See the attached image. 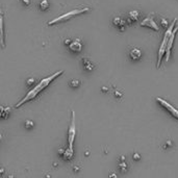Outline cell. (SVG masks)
Segmentation results:
<instances>
[{
    "mask_svg": "<svg viewBox=\"0 0 178 178\" xmlns=\"http://www.w3.org/2000/svg\"><path fill=\"white\" fill-rule=\"evenodd\" d=\"M82 61H83V67H84V69H85L86 71H92L93 68H94L93 64H92L90 61H87L86 58H83Z\"/></svg>",
    "mask_w": 178,
    "mask_h": 178,
    "instance_id": "15",
    "label": "cell"
},
{
    "mask_svg": "<svg viewBox=\"0 0 178 178\" xmlns=\"http://www.w3.org/2000/svg\"><path fill=\"white\" fill-rule=\"evenodd\" d=\"M49 6H50V4H49L48 0H41L39 3V7L41 10H47L49 8Z\"/></svg>",
    "mask_w": 178,
    "mask_h": 178,
    "instance_id": "14",
    "label": "cell"
},
{
    "mask_svg": "<svg viewBox=\"0 0 178 178\" xmlns=\"http://www.w3.org/2000/svg\"><path fill=\"white\" fill-rule=\"evenodd\" d=\"M75 136H76L75 114H74V112L72 110V113H71V123H70L69 130H68V144H69V148H71V149H73V144H74Z\"/></svg>",
    "mask_w": 178,
    "mask_h": 178,
    "instance_id": "4",
    "label": "cell"
},
{
    "mask_svg": "<svg viewBox=\"0 0 178 178\" xmlns=\"http://www.w3.org/2000/svg\"><path fill=\"white\" fill-rule=\"evenodd\" d=\"M58 154L65 159V160H71L74 156V151L71 148L68 149H60L58 150Z\"/></svg>",
    "mask_w": 178,
    "mask_h": 178,
    "instance_id": "10",
    "label": "cell"
},
{
    "mask_svg": "<svg viewBox=\"0 0 178 178\" xmlns=\"http://www.w3.org/2000/svg\"><path fill=\"white\" fill-rule=\"evenodd\" d=\"M0 45L4 49L5 48V42H4V28H3V12L0 5Z\"/></svg>",
    "mask_w": 178,
    "mask_h": 178,
    "instance_id": "9",
    "label": "cell"
},
{
    "mask_svg": "<svg viewBox=\"0 0 178 178\" xmlns=\"http://www.w3.org/2000/svg\"><path fill=\"white\" fill-rule=\"evenodd\" d=\"M21 2L23 3V5H26V6H28V5L30 4V0H21Z\"/></svg>",
    "mask_w": 178,
    "mask_h": 178,
    "instance_id": "21",
    "label": "cell"
},
{
    "mask_svg": "<svg viewBox=\"0 0 178 178\" xmlns=\"http://www.w3.org/2000/svg\"><path fill=\"white\" fill-rule=\"evenodd\" d=\"M129 56L132 61H138L142 56V51L139 48H131V50L129 51Z\"/></svg>",
    "mask_w": 178,
    "mask_h": 178,
    "instance_id": "11",
    "label": "cell"
},
{
    "mask_svg": "<svg viewBox=\"0 0 178 178\" xmlns=\"http://www.w3.org/2000/svg\"><path fill=\"white\" fill-rule=\"evenodd\" d=\"M161 25L164 27H168V22H167L166 19H161Z\"/></svg>",
    "mask_w": 178,
    "mask_h": 178,
    "instance_id": "22",
    "label": "cell"
},
{
    "mask_svg": "<svg viewBox=\"0 0 178 178\" xmlns=\"http://www.w3.org/2000/svg\"><path fill=\"white\" fill-rule=\"evenodd\" d=\"M68 48L70 51L74 52V53H79L82 50V44L80 39H75L69 42L68 44Z\"/></svg>",
    "mask_w": 178,
    "mask_h": 178,
    "instance_id": "7",
    "label": "cell"
},
{
    "mask_svg": "<svg viewBox=\"0 0 178 178\" xmlns=\"http://www.w3.org/2000/svg\"><path fill=\"white\" fill-rule=\"evenodd\" d=\"M176 20L175 19L173 22H172V24L171 26L168 28V30L166 31L165 33V36H164V39H162V42H161V45L159 47V50H158V57H157V68H159V66H160V63H161V58L164 56V54L166 53V48H167V43H168V40H169V37H170V33L172 32L174 26H175V23H176Z\"/></svg>",
    "mask_w": 178,
    "mask_h": 178,
    "instance_id": "3",
    "label": "cell"
},
{
    "mask_svg": "<svg viewBox=\"0 0 178 178\" xmlns=\"http://www.w3.org/2000/svg\"><path fill=\"white\" fill-rule=\"evenodd\" d=\"M25 127L28 128V129H29V128H32V127H33V122H31V121H29V120L26 121V122H25Z\"/></svg>",
    "mask_w": 178,
    "mask_h": 178,
    "instance_id": "19",
    "label": "cell"
},
{
    "mask_svg": "<svg viewBox=\"0 0 178 178\" xmlns=\"http://www.w3.org/2000/svg\"><path fill=\"white\" fill-rule=\"evenodd\" d=\"M139 12L138 10H132V12H130L129 13V15H128V20L131 22V21H136V20H138V18H139Z\"/></svg>",
    "mask_w": 178,
    "mask_h": 178,
    "instance_id": "16",
    "label": "cell"
},
{
    "mask_svg": "<svg viewBox=\"0 0 178 178\" xmlns=\"http://www.w3.org/2000/svg\"><path fill=\"white\" fill-rule=\"evenodd\" d=\"M141 26H147V27H150V28H152V29H154V30H156V31L159 30L157 24L155 23L154 19L152 18V15H149L147 18L144 19V20L141 22Z\"/></svg>",
    "mask_w": 178,
    "mask_h": 178,
    "instance_id": "8",
    "label": "cell"
},
{
    "mask_svg": "<svg viewBox=\"0 0 178 178\" xmlns=\"http://www.w3.org/2000/svg\"><path fill=\"white\" fill-rule=\"evenodd\" d=\"M69 84H70V86H72V87H78V86H80L81 81H80L79 79H72V80L69 82Z\"/></svg>",
    "mask_w": 178,
    "mask_h": 178,
    "instance_id": "17",
    "label": "cell"
},
{
    "mask_svg": "<svg viewBox=\"0 0 178 178\" xmlns=\"http://www.w3.org/2000/svg\"><path fill=\"white\" fill-rule=\"evenodd\" d=\"M36 82V79L35 78H30V79H28L27 81H26V83L28 84V85H31V84H33Z\"/></svg>",
    "mask_w": 178,
    "mask_h": 178,
    "instance_id": "20",
    "label": "cell"
},
{
    "mask_svg": "<svg viewBox=\"0 0 178 178\" xmlns=\"http://www.w3.org/2000/svg\"><path fill=\"white\" fill-rule=\"evenodd\" d=\"M88 10H90V7H84V8H81V9H73V10H71V12L63 14L60 17H57V18H55V19L49 21L48 22V25H53V24H56V23H58V22H63V21H68V20L72 19L73 17L81 15V14H83L85 12H88Z\"/></svg>",
    "mask_w": 178,
    "mask_h": 178,
    "instance_id": "2",
    "label": "cell"
},
{
    "mask_svg": "<svg viewBox=\"0 0 178 178\" xmlns=\"http://www.w3.org/2000/svg\"><path fill=\"white\" fill-rule=\"evenodd\" d=\"M9 114V107L0 106V119H6Z\"/></svg>",
    "mask_w": 178,
    "mask_h": 178,
    "instance_id": "13",
    "label": "cell"
},
{
    "mask_svg": "<svg viewBox=\"0 0 178 178\" xmlns=\"http://www.w3.org/2000/svg\"><path fill=\"white\" fill-rule=\"evenodd\" d=\"M113 23L115 26H117L118 28H120L121 30H124V26H125V21L123 19H121L119 17H116L113 19Z\"/></svg>",
    "mask_w": 178,
    "mask_h": 178,
    "instance_id": "12",
    "label": "cell"
},
{
    "mask_svg": "<svg viewBox=\"0 0 178 178\" xmlns=\"http://www.w3.org/2000/svg\"><path fill=\"white\" fill-rule=\"evenodd\" d=\"M133 158H135V159H140V155L136 153L135 155H133Z\"/></svg>",
    "mask_w": 178,
    "mask_h": 178,
    "instance_id": "25",
    "label": "cell"
},
{
    "mask_svg": "<svg viewBox=\"0 0 178 178\" xmlns=\"http://www.w3.org/2000/svg\"><path fill=\"white\" fill-rule=\"evenodd\" d=\"M156 100H157V102H158L161 106H164L172 116H174V117L178 120V109H176L173 105H171L169 102H167L166 100H164V99H161V98H156Z\"/></svg>",
    "mask_w": 178,
    "mask_h": 178,
    "instance_id": "6",
    "label": "cell"
},
{
    "mask_svg": "<svg viewBox=\"0 0 178 178\" xmlns=\"http://www.w3.org/2000/svg\"><path fill=\"white\" fill-rule=\"evenodd\" d=\"M177 31H178V26H177V27L174 26L172 32L170 33V37H169L168 43H167V48H166V61H167V62L170 60L172 45H173V42H174V39H175V36H176V32H177Z\"/></svg>",
    "mask_w": 178,
    "mask_h": 178,
    "instance_id": "5",
    "label": "cell"
},
{
    "mask_svg": "<svg viewBox=\"0 0 178 178\" xmlns=\"http://www.w3.org/2000/svg\"><path fill=\"white\" fill-rule=\"evenodd\" d=\"M102 91H103V92H107L108 88H107V87H102Z\"/></svg>",
    "mask_w": 178,
    "mask_h": 178,
    "instance_id": "26",
    "label": "cell"
},
{
    "mask_svg": "<svg viewBox=\"0 0 178 178\" xmlns=\"http://www.w3.org/2000/svg\"><path fill=\"white\" fill-rule=\"evenodd\" d=\"M0 140H1V133H0Z\"/></svg>",
    "mask_w": 178,
    "mask_h": 178,
    "instance_id": "27",
    "label": "cell"
},
{
    "mask_svg": "<svg viewBox=\"0 0 178 178\" xmlns=\"http://www.w3.org/2000/svg\"><path fill=\"white\" fill-rule=\"evenodd\" d=\"M120 169L123 171V172H126V170H127V165H126L125 161H122V162L120 164Z\"/></svg>",
    "mask_w": 178,
    "mask_h": 178,
    "instance_id": "18",
    "label": "cell"
},
{
    "mask_svg": "<svg viewBox=\"0 0 178 178\" xmlns=\"http://www.w3.org/2000/svg\"><path fill=\"white\" fill-rule=\"evenodd\" d=\"M4 172H5V171H4L3 168H0V176H2V175L4 174Z\"/></svg>",
    "mask_w": 178,
    "mask_h": 178,
    "instance_id": "24",
    "label": "cell"
},
{
    "mask_svg": "<svg viewBox=\"0 0 178 178\" xmlns=\"http://www.w3.org/2000/svg\"><path fill=\"white\" fill-rule=\"evenodd\" d=\"M62 74H64V70H61V71H58V72H55V73L52 74L51 76H48V77H46V78L42 79L36 86H33V88H31V90L25 95V97L22 99L19 103H17V104L15 105V107L18 108V107L22 106L23 104L27 103L28 101H31L32 99H35L43 90H45V88H46L54 79H56L57 77H60Z\"/></svg>",
    "mask_w": 178,
    "mask_h": 178,
    "instance_id": "1",
    "label": "cell"
},
{
    "mask_svg": "<svg viewBox=\"0 0 178 178\" xmlns=\"http://www.w3.org/2000/svg\"><path fill=\"white\" fill-rule=\"evenodd\" d=\"M115 96H116V97H122V94H121L120 92L116 91V92H115Z\"/></svg>",
    "mask_w": 178,
    "mask_h": 178,
    "instance_id": "23",
    "label": "cell"
}]
</instances>
